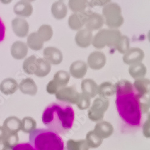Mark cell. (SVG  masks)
<instances>
[{
    "label": "cell",
    "mask_w": 150,
    "mask_h": 150,
    "mask_svg": "<svg viewBox=\"0 0 150 150\" xmlns=\"http://www.w3.org/2000/svg\"><path fill=\"white\" fill-rule=\"evenodd\" d=\"M93 39L92 32L87 29L79 31L75 37L77 45L81 47H86L90 45Z\"/></svg>",
    "instance_id": "13"
},
{
    "label": "cell",
    "mask_w": 150,
    "mask_h": 150,
    "mask_svg": "<svg viewBox=\"0 0 150 150\" xmlns=\"http://www.w3.org/2000/svg\"><path fill=\"white\" fill-rule=\"evenodd\" d=\"M35 150H64V142L57 133L45 129L30 132V142Z\"/></svg>",
    "instance_id": "3"
},
{
    "label": "cell",
    "mask_w": 150,
    "mask_h": 150,
    "mask_svg": "<svg viewBox=\"0 0 150 150\" xmlns=\"http://www.w3.org/2000/svg\"><path fill=\"white\" fill-rule=\"evenodd\" d=\"M17 21V20H16ZM16 26L15 29H18L15 31L16 34L19 36L24 37L27 34L28 32V24L26 21L22 19H18Z\"/></svg>",
    "instance_id": "29"
},
{
    "label": "cell",
    "mask_w": 150,
    "mask_h": 150,
    "mask_svg": "<svg viewBox=\"0 0 150 150\" xmlns=\"http://www.w3.org/2000/svg\"><path fill=\"white\" fill-rule=\"evenodd\" d=\"M115 47L120 53H126L129 47V39L126 36H121Z\"/></svg>",
    "instance_id": "30"
},
{
    "label": "cell",
    "mask_w": 150,
    "mask_h": 150,
    "mask_svg": "<svg viewBox=\"0 0 150 150\" xmlns=\"http://www.w3.org/2000/svg\"><path fill=\"white\" fill-rule=\"evenodd\" d=\"M146 69L142 63H136L133 64L129 68V73L131 76L135 79L140 78L145 76Z\"/></svg>",
    "instance_id": "22"
},
{
    "label": "cell",
    "mask_w": 150,
    "mask_h": 150,
    "mask_svg": "<svg viewBox=\"0 0 150 150\" xmlns=\"http://www.w3.org/2000/svg\"><path fill=\"white\" fill-rule=\"evenodd\" d=\"M104 22V19L101 15L91 12L86 19L85 25L87 30H96L101 28Z\"/></svg>",
    "instance_id": "12"
},
{
    "label": "cell",
    "mask_w": 150,
    "mask_h": 150,
    "mask_svg": "<svg viewBox=\"0 0 150 150\" xmlns=\"http://www.w3.org/2000/svg\"><path fill=\"white\" fill-rule=\"evenodd\" d=\"M51 64L45 58L36 59V70L34 74L39 77H44L51 71Z\"/></svg>",
    "instance_id": "16"
},
{
    "label": "cell",
    "mask_w": 150,
    "mask_h": 150,
    "mask_svg": "<svg viewBox=\"0 0 150 150\" xmlns=\"http://www.w3.org/2000/svg\"><path fill=\"white\" fill-rule=\"evenodd\" d=\"M121 8L117 4H107L103 10V14L106 19V25L110 28H117L123 23L121 15Z\"/></svg>",
    "instance_id": "5"
},
{
    "label": "cell",
    "mask_w": 150,
    "mask_h": 150,
    "mask_svg": "<svg viewBox=\"0 0 150 150\" xmlns=\"http://www.w3.org/2000/svg\"><path fill=\"white\" fill-rule=\"evenodd\" d=\"M88 3L85 1H70L69 3V7L74 12H82L86 8Z\"/></svg>",
    "instance_id": "32"
},
{
    "label": "cell",
    "mask_w": 150,
    "mask_h": 150,
    "mask_svg": "<svg viewBox=\"0 0 150 150\" xmlns=\"http://www.w3.org/2000/svg\"><path fill=\"white\" fill-rule=\"evenodd\" d=\"M70 79L69 74L65 71H58L54 75L52 81L47 85L46 90L51 94H56L59 90L65 88Z\"/></svg>",
    "instance_id": "6"
},
{
    "label": "cell",
    "mask_w": 150,
    "mask_h": 150,
    "mask_svg": "<svg viewBox=\"0 0 150 150\" xmlns=\"http://www.w3.org/2000/svg\"><path fill=\"white\" fill-rule=\"evenodd\" d=\"M27 41L30 47L35 50V51H38V50L41 49L43 46V42L37 33H34L30 34Z\"/></svg>",
    "instance_id": "24"
},
{
    "label": "cell",
    "mask_w": 150,
    "mask_h": 150,
    "mask_svg": "<svg viewBox=\"0 0 150 150\" xmlns=\"http://www.w3.org/2000/svg\"><path fill=\"white\" fill-rule=\"evenodd\" d=\"M106 63V57L101 52H94L88 58L89 66L94 70L102 69Z\"/></svg>",
    "instance_id": "11"
},
{
    "label": "cell",
    "mask_w": 150,
    "mask_h": 150,
    "mask_svg": "<svg viewBox=\"0 0 150 150\" xmlns=\"http://www.w3.org/2000/svg\"><path fill=\"white\" fill-rule=\"evenodd\" d=\"M3 150H12V148H8V147H6V146H5V148H4V149Z\"/></svg>",
    "instance_id": "39"
},
{
    "label": "cell",
    "mask_w": 150,
    "mask_h": 150,
    "mask_svg": "<svg viewBox=\"0 0 150 150\" xmlns=\"http://www.w3.org/2000/svg\"><path fill=\"white\" fill-rule=\"evenodd\" d=\"M91 11H87L80 13H75L71 15L69 19V27L74 30H77L82 27L86 19Z\"/></svg>",
    "instance_id": "8"
},
{
    "label": "cell",
    "mask_w": 150,
    "mask_h": 150,
    "mask_svg": "<svg viewBox=\"0 0 150 150\" xmlns=\"http://www.w3.org/2000/svg\"><path fill=\"white\" fill-rule=\"evenodd\" d=\"M5 145L3 144L2 142H0V150H3L4 148H5Z\"/></svg>",
    "instance_id": "38"
},
{
    "label": "cell",
    "mask_w": 150,
    "mask_h": 150,
    "mask_svg": "<svg viewBox=\"0 0 150 150\" xmlns=\"http://www.w3.org/2000/svg\"><path fill=\"white\" fill-rule=\"evenodd\" d=\"M149 82L146 79H138L135 81L133 86L137 93L141 96H146L149 93Z\"/></svg>",
    "instance_id": "20"
},
{
    "label": "cell",
    "mask_w": 150,
    "mask_h": 150,
    "mask_svg": "<svg viewBox=\"0 0 150 150\" xmlns=\"http://www.w3.org/2000/svg\"><path fill=\"white\" fill-rule=\"evenodd\" d=\"M79 93L74 86L65 87L59 90L56 94V98L61 101H64L71 103H76Z\"/></svg>",
    "instance_id": "7"
},
{
    "label": "cell",
    "mask_w": 150,
    "mask_h": 150,
    "mask_svg": "<svg viewBox=\"0 0 150 150\" xmlns=\"http://www.w3.org/2000/svg\"><path fill=\"white\" fill-rule=\"evenodd\" d=\"M4 87V89L1 90L3 93L5 94H12L16 91L18 89V85L15 80L13 79H6L1 85V87Z\"/></svg>",
    "instance_id": "25"
},
{
    "label": "cell",
    "mask_w": 150,
    "mask_h": 150,
    "mask_svg": "<svg viewBox=\"0 0 150 150\" xmlns=\"http://www.w3.org/2000/svg\"><path fill=\"white\" fill-rule=\"evenodd\" d=\"M116 106L123 121L131 127L141 126L142 113L149 101L145 96H141L135 90L133 85L128 81L122 80L115 85Z\"/></svg>",
    "instance_id": "1"
},
{
    "label": "cell",
    "mask_w": 150,
    "mask_h": 150,
    "mask_svg": "<svg viewBox=\"0 0 150 150\" xmlns=\"http://www.w3.org/2000/svg\"><path fill=\"white\" fill-rule=\"evenodd\" d=\"M67 7L62 1H57L52 6L53 16L57 19H63L67 15Z\"/></svg>",
    "instance_id": "18"
},
{
    "label": "cell",
    "mask_w": 150,
    "mask_h": 150,
    "mask_svg": "<svg viewBox=\"0 0 150 150\" xmlns=\"http://www.w3.org/2000/svg\"><path fill=\"white\" fill-rule=\"evenodd\" d=\"M45 59L50 64H59L62 60V55L59 49L54 47H48L43 51Z\"/></svg>",
    "instance_id": "9"
},
{
    "label": "cell",
    "mask_w": 150,
    "mask_h": 150,
    "mask_svg": "<svg viewBox=\"0 0 150 150\" xmlns=\"http://www.w3.org/2000/svg\"><path fill=\"white\" fill-rule=\"evenodd\" d=\"M12 150H35V149L30 143H21L13 146Z\"/></svg>",
    "instance_id": "35"
},
{
    "label": "cell",
    "mask_w": 150,
    "mask_h": 150,
    "mask_svg": "<svg viewBox=\"0 0 150 150\" xmlns=\"http://www.w3.org/2000/svg\"><path fill=\"white\" fill-rule=\"evenodd\" d=\"M144 54L141 49L133 48L128 51L123 57V61L127 64L139 63L144 58Z\"/></svg>",
    "instance_id": "10"
},
{
    "label": "cell",
    "mask_w": 150,
    "mask_h": 150,
    "mask_svg": "<svg viewBox=\"0 0 150 150\" xmlns=\"http://www.w3.org/2000/svg\"><path fill=\"white\" fill-rule=\"evenodd\" d=\"M98 86L92 79H86L82 82V90L83 93L90 98L95 97L98 94Z\"/></svg>",
    "instance_id": "15"
},
{
    "label": "cell",
    "mask_w": 150,
    "mask_h": 150,
    "mask_svg": "<svg viewBox=\"0 0 150 150\" xmlns=\"http://www.w3.org/2000/svg\"><path fill=\"white\" fill-rule=\"evenodd\" d=\"M22 130L26 132H31L34 130L33 120L30 118H26L23 120Z\"/></svg>",
    "instance_id": "34"
},
{
    "label": "cell",
    "mask_w": 150,
    "mask_h": 150,
    "mask_svg": "<svg viewBox=\"0 0 150 150\" xmlns=\"http://www.w3.org/2000/svg\"><path fill=\"white\" fill-rule=\"evenodd\" d=\"M42 120L49 130L58 134H64L73 127L74 111L67 103L54 102L45 109Z\"/></svg>",
    "instance_id": "2"
},
{
    "label": "cell",
    "mask_w": 150,
    "mask_h": 150,
    "mask_svg": "<svg viewBox=\"0 0 150 150\" xmlns=\"http://www.w3.org/2000/svg\"><path fill=\"white\" fill-rule=\"evenodd\" d=\"M12 54L18 59H22L27 55V47L25 44L22 42H16L12 47Z\"/></svg>",
    "instance_id": "23"
},
{
    "label": "cell",
    "mask_w": 150,
    "mask_h": 150,
    "mask_svg": "<svg viewBox=\"0 0 150 150\" xmlns=\"http://www.w3.org/2000/svg\"><path fill=\"white\" fill-rule=\"evenodd\" d=\"M20 90L25 94L35 95L37 91V88L34 81L31 79H26L21 83Z\"/></svg>",
    "instance_id": "19"
},
{
    "label": "cell",
    "mask_w": 150,
    "mask_h": 150,
    "mask_svg": "<svg viewBox=\"0 0 150 150\" xmlns=\"http://www.w3.org/2000/svg\"><path fill=\"white\" fill-rule=\"evenodd\" d=\"M15 11L17 15L23 16H29L32 13L33 8L30 4L23 2L16 6Z\"/></svg>",
    "instance_id": "26"
},
{
    "label": "cell",
    "mask_w": 150,
    "mask_h": 150,
    "mask_svg": "<svg viewBox=\"0 0 150 150\" xmlns=\"http://www.w3.org/2000/svg\"><path fill=\"white\" fill-rule=\"evenodd\" d=\"M115 92V85L108 82L102 83L98 88V94L103 97L113 96Z\"/></svg>",
    "instance_id": "21"
},
{
    "label": "cell",
    "mask_w": 150,
    "mask_h": 150,
    "mask_svg": "<svg viewBox=\"0 0 150 150\" xmlns=\"http://www.w3.org/2000/svg\"><path fill=\"white\" fill-rule=\"evenodd\" d=\"M36 57L35 56H31L25 61L23 63V69L27 73L33 74L36 70Z\"/></svg>",
    "instance_id": "28"
},
{
    "label": "cell",
    "mask_w": 150,
    "mask_h": 150,
    "mask_svg": "<svg viewBox=\"0 0 150 150\" xmlns=\"http://www.w3.org/2000/svg\"><path fill=\"white\" fill-rule=\"evenodd\" d=\"M121 36L120 32L117 30H102L94 37L93 45L97 48H103L106 45L115 47Z\"/></svg>",
    "instance_id": "4"
},
{
    "label": "cell",
    "mask_w": 150,
    "mask_h": 150,
    "mask_svg": "<svg viewBox=\"0 0 150 150\" xmlns=\"http://www.w3.org/2000/svg\"><path fill=\"white\" fill-rule=\"evenodd\" d=\"M21 122L19 119L11 117L7 118L3 123V127L7 133H15L19 130Z\"/></svg>",
    "instance_id": "17"
},
{
    "label": "cell",
    "mask_w": 150,
    "mask_h": 150,
    "mask_svg": "<svg viewBox=\"0 0 150 150\" xmlns=\"http://www.w3.org/2000/svg\"><path fill=\"white\" fill-rule=\"evenodd\" d=\"M18 137L15 133H7L2 142L3 144L8 148H12L18 144Z\"/></svg>",
    "instance_id": "31"
},
{
    "label": "cell",
    "mask_w": 150,
    "mask_h": 150,
    "mask_svg": "<svg viewBox=\"0 0 150 150\" xmlns=\"http://www.w3.org/2000/svg\"><path fill=\"white\" fill-rule=\"evenodd\" d=\"M6 27L2 19L0 18V42H2L4 39Z\"/></svg>",
    "instance_id": "36"
},
{
    "label": "cell",
    "mask_w": 150,
    "mask_h": 150,
    "mask_svg": "<svg viewBox=\"0 0 150 150\" xmlns=\"http://www.w3.org/2000/svg\"><path fill=\"white\" fill-rule=\"evenodd\" d=\"M37 34H38L40 38L42 40L43 42H46L51 39L53 34V31L51 26L47 25H43L40 27Z\"/></svg>",
    "instance_id": "27"
},
{
    "label": "cell",
    "mask_w": 150,
    "mask_h": 150,
    "mask_svg": "<svg viewBox=\"0 0 150 150\" xmlns=\"http://www.w3.org/2000/svg\"><path fill=\"white\" fill-rule=\"evenodd\" d=\"M70 71L73 77L78 79L82 78L86 73L87 66L83 61H75L70 66Z\"/></svg>",
    "instance_id": "14"
},
{
    "label": "cell",
    "mask_w": 150,
    "mask_h": 150,
    "mask_svg": "<svg viewBox=\"0 0 150 150\" xmlns=\"http://www.w3.org/2000/svg\"><path fill=\"white\" fill-rule=\"evenodd\" d=\"M7 132L3 127H0V142H2L4 137L7 134Z\"/></svg>",
    "instance_id": "37"
},
{
    "label": "cell",
    "mask_w": 150,
    "mask_h": 150,
    "mask_svg": "<svg viewBox=\"0 0 150 150\" xmlns=\"http://www.w3.org/2000/svg\"><path fill=\"white\" fill-rule=\"evenodd\" d=\"M90 103V97L87 96L85 94L79 93L78 100L77 101V104L79 108L82 106H84L85 108H87L89 106V104Z\"/></svg>",
    "instance_id": "33"
}]
</instances>
